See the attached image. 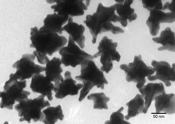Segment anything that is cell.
I'll return each mask as SVG.
<instances>
[{
    "label": "cell",
    "mask_w": 175,
    "mask_h": 124,
    "mask_svg": "<svg viewBox=\"0 0 175 124\" xmlns=\"http://www.w3.org/2000/svg\"><path fill=\"white\" fill-rule=\"evenodd\" d=\"M30 30V39L32 43L30 47L36 48L33 53L41 64H44L46 63L48 57L47 54L52 55L53 53L60 50L68 41L65 36L48 29L38 30L35 26L31 27Z\"/></svg>",
    "instance_id": "6da1fadb"
},
{
    "label": "cell",
    "mask_w": 175,
    "mask_h": 124,
    "mask_svg": "<svg viewBox=\"0 0 175 124\" xmlns=\"http://www.w3.org/2000/svg\"><path fill=\"white\" fill-rule=\"evenodd\" d=\"M115 11L114 5L106 7L99 3L95 13L92 15H87L83 22L88 28L92 35L93 43H96L98 34L103 32L110 31L113 34L124 33L122 29L114 26L111 23L118 22V16L115 14Z\"/></svg>",
    "instance_id": "7a4b0ae2"
},
{
    "label": "cell",
    "mask_w": 175,
    "mask_h": 124,
    "mask_svg": "<svg viewBox=\"0 0 175 124\" xmlns=\"http://www.w3.org/2000/svg\"><path fill=\"white\" fill-rule=\"evenodd\" d=\"M15 74H11L9 79L4 86V91L0 92L1 98V108H7L12 110L15 101L20 102L22 99L27 98L30 93L23 90L27 86L26 80L18 81Z\"/></svg>",
    "instance_id": "3957f363"
},
{
    "label": "cell",
    "mask_w": 175,
    "mask_h": 124,
    "mask_svg": "<svg viewBox=\"0 0 175 124\" xmlns=\"http://www.w3.org/2000/svg\"><path fill=\"white\" fill-rule=\"evenodd\" d=\"M45 97L41 95L33 99L27 98L15 105L14 108L18 112L19 116L20 117L19 121H26L30 123L31 119L34 122L42 121L45 116L41 110L50 105L48 101L44 100Z\"/></svg>",
    "instance_id": "277c9868"
},
{
    "label": "cell",
    "mask_w": 175,
    "mask_h": 124,
    "mask_svg": "<svg viewBox=\"0 0 175 124\" xmlns=\"http://www.w3.org/2000/svg\"><path fill=\"white\" fill-rule=\"evenodd\" d=\"M120 68L124 71L127 81L137 83L136 86L138 89L144 85L146 81L145 77L153 74L155 71L153 68L146 65L140 55L134 56L133 62L128 65L121 64Z\"/></svg>",
    "instance_id": "5b68a950"
},
{
    "label": "cell",
    "mask_w": 175,
    "mask_h": 124,
    "mask_svg": "<svg viewBox=\"0 0 175 124\" xmlns=\"http://www.w3.org/2000/svg\"><path fill=\"white\" fill-rule=\"evenodd\" d=\"M81 74L75 77V79L81 81L83 84L92 88L96 86L97 88H104V84L108 82L102 71L98 68L94 62L90 60H84L80 64Z\"/></svg>",
    "instance_id": "8992f818"
},
{
    "label": "cell",
    "mask_w": 175,
    "mask_h": 124,
    "mask_svg": "<svg viewBox=\"0 0 175 124\" xmlns=\"http://www.w3.org/2000/svg\"><path fill=\"white\" fill-rule=\"evenodd\" d=\"M117 45V42H113L112 39L105 36L99 43L98 52L93 56L95 58L101 56L100 62L102 64L101 70L107 74L113 68V61L120 60V56L116 49Z\"/></svg>",
    "instance_id": "52a82bcc"
},
{
    "label": "cell",
    "mask_w": 175,
    "mask_h": 124,
    "mask_svg": "<svg viewBox=\"0 0 175 124\" xmlns=\"http://www.w3.org/2000/svg\"><path fill=\"white\" fill-rule=\"evenodd\" d=\"M59 54L61 56V62L65 67L70 66L75 67L80 65L85 60L94 59L92 55L81 50L70 36L69 37L67 46L62 48Z\"/></svg>",
    "instance_id": "ba28073f"
},
{
    "label": "cell",
    "mask_w": 175,
    "mask_h": 124,
    "mask_svg": "<svg viewBox=\"0 0 175 124\" xmlns=\"http://www.w3.org/2000/svg\"><path fill=\"white\" fill-rule=\"evenodd\" d=\"M49 4L55 2L56 4L51 6V8L54 9V12L66 17L72 18L75 16L82 15L84 13V10L88 9L90 2L85 4L82 0H46Z\"/></svg>",
    "instance_id": "9c48e42d"
},
{
    "label": "cell",
    "mask_w": 175,
    "mask_h": 124,
    "mask_svg": "<svg viewBox=\"0 0 175 124\" xmlns=\"http://www.w3.org/2000/svg\"><path fill=\"white\" fill-rule=\"evenodd\" d=\"M35 57L33 53L24 54L20 60L13 64V67L16 69L15 74L19 81L29 79L34 74L45 71V67L35 64Z\"/></svg>",
    "instance_id": "30bf717a"
},
{
    "label": "cell",
    "mask_w": 175,
    "mask_h": 124,
    "mask_svg": "<svg viewBox=\"0 0 175 124\" xmlns=\"http://www.w3.org/2000/svg\"><path fill=\"white\" fill-rule=\"evenodd\" d=\"M64 76V79L63 81L57 80L55 81L53 91L55 93L56 98L62 99L68 95H76L79 90L83 87V84H76V81L73 79L69 71H66Z\"/></svg>",
    "instance_id": "8fae6325"
},
{
    "label": "cell",
    "mask_w": 175,
    "mask_h": 124,
    "mask_svg": "<svg viewBox=\"0 0 175 124\" xmlns=\"http://www.w3.org/2000/svg\"><path fill=\"white\" fill-rule=\"evenodd\" d=\"M151 64L156 71V74L148 76V79L151 81L158 79L164 82L166 86H170V81H175V63L172 64L171 67L166 62L153 60Z\"/></svg>",
    "instance_id": "7c38bea8"
},
{
    "label": "cell",
    "mask_w": 175,
    "mask_h": 124,
    "mask_svg": "<svg viewBox=\"0 0 175 124\" xmlns=\"http://www.w3.org/2000/svg\"><path fill=\"white\" fill-rule=\"evenodd\" d=\"M150 12V16L146 23L149 29L150 34L153 36H155L157 34L160 23H171L175 21L174 13H165L158 10H153Z\"/></svg>",
    "instance_id": "4fadbf2b"
},
{
    "label": "cell",
    "mask_w": 175,
    "mask_h": 124,
    "mask_svg": "<svg viewBox=\"0 0 175 124\" xmlns=\"http://www.w3.org/2000/svg\"><path fill=\"white\" fill-rule=\"evenodd\" d=\"M54 85L43 74H34L32 78L30 87L32 91L46 96L50 101L53 99L52 92Z\"/></svg>",
    "instance_id": "5bb4252c"
},
{
    "label": "cell",
    "mask_w": 175,
    "mask_h": 124,
    "mask_svg": "<svg viewBox=\"0 0 175 124\" xmlns=\"http://www.w3.org/2000/svg\"><path fill=\"white\" fill-rule=\"evenodd\" d=\"M117 3L114 5L115 10L118 15V22L124 27L127 25V20L130 22L136 20L137 14L134 12V9L130 7L132 0H115Z\"/></svg>",
    "instance_id": "9a60e30c"
},
{
    "label": "cell",
    "mask_w": 175,
    "mask_h": 124,
    "mask_svg": "<svg viewBox=\"0 0 175 124\" xmlns=\"http://www.w3.org/2000/svg\"><path fill=\"white\" fill-rule=\"evenodd\" d=\"M145 101L143 113H146L151 102L157 95L165 92L162 83H148L142 88L138 89Z\"/></svg>",
    "instance_id": "2e32d148"
},
{
    "label": "cell",
    "mask_w": 175,
    "mask_h": 124,
    "mask_svg": "<svg viewBox=\"0 0 175 124\" xmlns=\"http://www.w3.org/2000/svg\"><path fill=\"white\" fill-rule=\"evenodd\" d=\"M175 95L163 92L155 98V106L157 113L172 114L175 112Z\"/></svg>",
    "instance_id": "e0dca14e"
},
{
    "label": "cell",
    "mask_w": 175,
    "mask_h": 124,
    "mask_svg": "<svg viewBox=\"0 0 175 124\" xmlns=\"http://www.w3.org/2000/svg\"><path fill=\"white\" fill-rule=\"evenodd\" d=\"M69 17H66L57 14H48L44 19V25L40 29H48L61 34L63 31L62 25L68 20Z\"/></svg>",
    "instance_id": "ac0fdd59"
},
{
    "label": "cell",
    "mask_w": 175,
    "mask_h": 124,
    "mask_svg": "<svg viewBox=\"0 0 175 124\" xmlns=\"http://www.w3.org/2000/svg\"><path fill=\"white\" fill-rule=\"evenodd\" d=\"M62 29L70 35L81 48H84L85 38L83 35L85 30L83 26L73 22L72 18L70 17L67 24L62 27Z\"/></svg>",
    "instance_id": "d6986e66"
},
{
    "label": "cell",
    "mask_w": 175,
    "mask_h": 124,
    "mask_svg": "<svg viewBox=\"0 0 175 124\" xmlns=\"http://www.w3.org/2000/svg\"><path fill=\"white\" fill-rule=\"evenodd\" d=\"M46 67L45 69L46 77L50 81L54 82L57 80L60 81L64 79L61 73L63 70L61 66V59L55 57L50 61L48 57L46 59Z\"/></svg>",
    "instance_id": "ffe728a7"
},
{
    "label": "cell",
    "mask_w": 175,
    "mask_h": 124,
    "mask_svg": "<svg viewBox=\"0 0 175 124\" xmlns=\"http://www.w3.org/2000/svg\"><path fill=\"white\" fill-rule=\"evenodd\" d=\"M175 33L172 31L169 27H167L162 31L159 37H153V41L162 46L158 48L159 51L167 50L175 52Z\"/></svg>",
    "instance_id": "44dd1931"
},
{
    "label": "cell",
    "mask_w": 175,
    "mask_h": 124,
    "mask_svg": "<svg viewBox=\"0 0 175 124\" xmlns=\"http://www.w3.org/2000/svg\"><path fill=\"white\" fill-rule=\"evenodd\" d=\"M144 99L141 95L137 94L135 97L126 104L128 106L127 114L124 118L127 120L139 113H143Z\"/></svg>",
    "instance_id": "7402d4cb"
},
{
    "label": "cell",
    "mask_w": 175,
    "mask_h": 124,
    "mask_svg": "<svg viewBox=\"0 0 175 124\" xmlns=\"http://www.w3.org/2000/svg\"><path fill=\"white\" fill-rule=\"evenodd\" d=\"M45 118L42 122L46 124H54L59 119L63 120L64 115L60 105L56 107L50 106L43 110Z\"/></svg>",
    "instance_id": "603a6c76"
},
{
    "label": "cell",
    "mask_w": 175,
    "mask_h": 124,
    "mask_svg": "<svg viewBox=\"0 0 175 124\" xmlns=\"http://www.w3.org/2000/svg\"><path fill=\"white\" fill-rule=\"evenodd\" d=\"M87 99L93 101L94 109H107L108 108L107 103L110 98L103 92L92 93L88 96Z\"/></svg>",
    "instance_id": "cb8c5ba5"
},
{
    "label": "cell",
    "mask_w": 175,
    "mask_h": 124,
    "mask_svg": "<svg viewBox=\"0 0 175 124\" xmlns=\"http://www.w3.org/2000/svg\"><path fill=\"white\" fill-rule=\"evenodd\" d=\"M124 108L122 106L116 112H113L110 116L109 120L105 122L106 124H129V122L124 120V116L121 113Z\"/></svg>",
    "instance_id": "d4e9b609"
},
{
    "label": "cell",
    "mask_w": 175,
    "mask_h": 124,
    "mask_svg": "<svg viewBox=\"0 0 175 124\" xmlns=\"http://www.w3.org/2000/svg\"><path fill=\"white\" fill-rule=\"evenodd\" d=\"M143 7L150 11L153 10H161L162 8V4L160 0H142Z\"/></svg>",
    "instance_id": "484cf974"
},
{
    "label": "cell",
    "mask_w": 175,
    "mask_h": 124,
    "mask_svg": "<svg viewBox=\"0 0 175 124\" xmlns=\"http://www.w3.org/2000/svg\"><path fill=\"white\" fill-rule=\"evenodd\" d=\"M175 0H172L171 3L167 2L163 5L162 10L163 11L169 10L171 12L175 13Z\"/></svg>",
    "instance_id": "4316f807"
}]
</instances>
